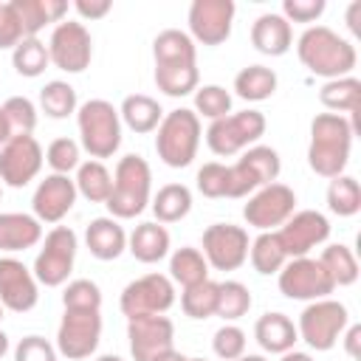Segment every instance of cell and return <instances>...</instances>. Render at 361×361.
I'll list each match as a JSON object with an SVG mask.
<instances>
[{
    "label": "cell",
    "instance_id": "cell-33",
    "mask_svg": "<svg viewBox=\"0 0 361 361\" xmlns=\"http://www.w3.org/2000/svg\"><path fill=\"white\" fill-rule=\"evenodd\" d=\"M169 271H172V279L180 282L183 288L209 279V262H206V257H203L197 248H189V245H186V248H178V251L172 254Z\"/></svg>",
    "mask_w": 361,
    "mask_h": 361
},
{
    "label": "cell",
    "instance_id": "cell-46",
    "mask_svg": "<svg viewBox=\"0 0 361 361\" xmlns=\"http://www.w3.org/2000/svg\"><path fill=\"white\" fill-rule=\"evenodd\" d=\"M3 113H6V118H8L14 133H31L37 127V110L25 96H11L3 104Z\"/></svg>",
    "mask_w": 361,
    "mask_h": 361
},
{
    "label": "cell",
    "instance_id": "cell-1",
    "mask_svg": "<svg viewBox=\"0 0 361 361\" xmlns=\"http://www.w3.org/2000/svg\"><path fill=\"white\" fill-rule=\"evenodd\" d=\"M353 130L350 121L338 113H322L310 124V149L307 164L322 178H338L350 158Z\"/></svg>",
    "mask_w": 361,
    "mask_h": 361
},
{
    "label": "cell",
    "instance_id": "cell-8",
    "mask_svg": "<svg viewBox=\"0 0 361 361\" xmlns=\"http://www.w3.org/2000/svg\"><path fill=\"white\" fill-rule=\"evenodd\" d=\"M73 257H76V234L68 226H56L48 231L45 245L37 254L34 276L48 288H56L68 279L73 268Z\"/></svg>",
    "mask_w": 361,
    "mask_h": 361
},
{
    "label": "cell",
    "instance_id": "cell-41",
    "mask_svg": "<svg viewBox=\"0 0 361 361\" xmlns=\"http://www.w3.org/2000/svg\"><path fill=\"white\" fill-rule=\"evenodd\" d=\"M39 104H42L45 116L65 118L76 110V90L68 82H48L39 93Z\"/></svg>",
    "mask_w": 361,
    "mask_h": 361
},
{
    "label": "cell",
    "instance_id": "cell-30",
    "mask_svg": "<svg viewBox=\"0 0 361 361\" xmlns=\"http://www.w3.org/2000/svg\"><path fill=\"white\" fill-rule=\"evenodd\" d=\"M121 118L135 133H152L161 121V104L144 93H133L121 102Z\"/></svg>",
    "mask_w": 361,
    "mask_h": 361
},
{
    "label": "cell",
    "instance_id": "cell-47",
    "mask_svg": "<svg viewBox=\"0 0 361 361\" xmlns=\"http://www.w3.org/2000/svg\"><path fill=\"white\" fill-rule=\"evenodd\" d=\"M48 164L56 169V175H68L79 164V147L71 138H56L48 144Z\"/></svg>",
    "mask_w": 361,
    "mask_h": 361
},
{
    "label": "cell",
    "instance_id": "cell-57",
    "mask_svg": "<svg viewBox=\"0 0 361 361\" xmlns=\"http://www.w3.org/2000/svg\"><path fill=\"white\" fill-rule=\"evenodd\" d=\"M282 361H313V358H310L307 353H285Z\"/></svg>",
    "mask_w": 361,
    "mask_h": 361
},
{
    "label": "cell",
    "instance_id": "cell-31",
    "mask_svg": "<svg viewBox=\"0 0 361 361\" xmlns=\"http://www.w3.org/2000/svg\"><path fill=\"white\" fill-rule=\"evenodd\" d=\"M192 209V192L183 183H166L164 189H158L152 212L158 217V223H178L180 217H186Z\"/></svg>",
    "mask_w": 361,
    "mask_h": 361
},
{
    "label": "cell",
    "instance_id": "cell-16",
    "mask_svg": "<svg viewBox=\"0 0 361 361\" xmlns=\"http://www.w3.org/2000/svg\"><path fill=\"white\" fill-rule=\"evenodd\" d=\"M333 288L336 285L319 259L296 257L279 274V290L288 299H322V296L333 293Z\"/></svg>",
    "mask_w": 361,
    "mask_h": 361
},
{
    "label": "cell",
    "instance_id": "cell-58",
    "mask_svg": "<svg viewBox=\"0 0 361 361\" xmlns=\"http://www.w3.org/2000/svg\"><path fill=\"white\" fill-rule=\"evenodd\" d=\"M6 350H8V336H6L3 330H0V358L6 355Z\"/></svg>",
    "mask_w": 361,
    "mask_h": 361
},
{
    "label": "cell",
    "instance_id": "cell-4",
    "mask_svg": "<svg viewBox=\"0 0 361 361\" xmlns=\"http://www.w3.org/2000/svg\"><path fill=\"white\" fill-rule=\"evenodd\" d=\"M149 164L141 155H124L116 166L113 192L107 197V209L116 217H135L144 212L149 200Z\"/></svg>",
    "mask_w": 361,
    "mask_h": 361
},
{
    "label": "cell",
    "instance_id": "cell-18",
    "mask_svg": "<svg viewBox=\"0 0 361 361\" xmlns=\"http://www.w3.org/2000/svg\"><path fill=\"white\" fill-rule=\"evenodd\" d=\"M293 206H296V195L290 186L285 183H268L262 186L243 209L248 226H257V228H274V226H282L290 214H293Z\"/></svg>",
    "mask_w": 361,
    "mask_h": 361
},
{
    "label": "cell",
    "instance_id": "cell-44",
    "mask_svg": "<svg viewBox=\"0 0 361 361\" xmlns=\"http://www.w3.org/2000/svg\"><path fill=\"white\" fill-rule=\"evenodd\" d=\"M197 189L206 197H228V166L209 161L197 172Z\"/></svg>",
    "mask_w": 361,
    "mask_h": 361
},
{
    "label": "cell",
    "instance_id": "cell-5",
    "mask_svg": "<svg viewBox=\"0 0 361 361\" xmlns=\"http://www.w3.org/2000/svg\"><path fill=\"white\" fill-rule=\"evenodd\" d=\"M82 144L93 158H110L121 144V121L110 102L90 99L79 107Z\"/></svg>",
    "mask_w": 361,
    "mask_h": 361
},
{
    "label": "cell",
    "instance_id": "cell-13",
    "mask_svg": "<svg viewBox=\"0 0 361 361\" xmlns=\"http://www.w3.org/2000/svg\"><path fill=\"white\" fill-rule=\"evenodd\" d=\"M127 338H130V353L135 361H155L158 355L172 350L175 327L161 313L133 316L127 324Z\"/></svg>",
    "mask_w": 361,
    "mask_h": 361
},
{
    "label": "cell",
    "instance_id": "cell-15",
    "mask_svg": "<svg viewBox=\"0 0 361 361\" xmlns=\"http://www.w3.org/2000/svg\"><path fill=\"white\" fill-rule=\"evenodd\" d=\"M42 166V147L34 135L28 133H17L11 135V141L0 149V178L8 186H25L28 180L37 178Z\"/></svg>",
    "mask_w": 361,
    "mask_h": 361
},
{
    "label": "cell",
    "instance_id": "cell-63",
    "mask_svg": "<svg viewBox=\"0 0 361 361\" xmlns=\"http://www.w3.org/2000/svg\"><path fill=\"white\" fill-rule=\"evenodd\" d=\"M0 6H3V3H0Z\"/></svg>",
    "mask_w": 361,
    "mask_h": 361
},
{
    "label": "cell",
    "instance_id": "cell-36",
    "mask_svg": "<svg viewBox=\"0 0 361 361\" xmlns=\"http://www.w3.org/2000/svg\"><path fill=\"white\" fill-rule=\"evenodd\" d=\"M322 268L333 279V285H353L358 279V262L347 245H327L319 257Z\"/></svg>",
    "mask_w": 361,
    "mask_h": 361
},
{
    "label": "cell",
    "instance_id": "cell-12",
    "mask_svg": "<svg viewBox=\"0 0 361 361\" xmlns=\"http://www.w3.org/2000/svg\"><path fill=\"white\" fill-rule=\"evenodd\" d=\"M206 262L217 271H237L248 257V231L231 223H214L203 231Z\"/></svg>",
    "mask_w": 361,
    "mask_h": 361
},
{
    "label": "cell",
    "instance_id": "cell-55",
    "mask_svg": "<svg viewBox=\"0 0 361 361\" xmlns=\"http://www.w3.org/2000/svg\"><path fill=\"white\" fill-rule=\"evenodd\" d=\"M11 135H14V130H11V124H8V118H6V113L0 107V147H6L11 141Z\"/></svg>",
    "mask_w": 361,
    "mask_h": 361
},
{
    "label": "cell",
    "instance_id": "cell-62",
    "mask_svg": "<svg viewBox=\"0 0 361 361\" xmlns=\"http://www.w3.org/2000/svg\"><path fill=\"white\" fill-rule=\"evenodd\" d=\"M189 361H206V358H189Z\"/></svg>",
    "mask_w": 361,
    "mask_h": 361
},
{
    "label": "cell",
    "instance_id": "cell-54",
    "mask_svg": "<svg viewBox=\"0 0 361 361\" xmlns=\"http://www.w3.org/2000/svg\"><path fill=\"white\" fill-rule=\"evenodd\" d=\"M347 25L355 37H361V0H355L350 8H347Z\"/></svg>",
    "mask_w": 361,
    "mask_h": 361
},
{
    "label": "cell",
    "instance_id": "cell-38",
    "mask_svg": "<svg viewBox=\"0 0 361 361\" xmlns=\"http://www.w3.org/2000/svg\"><path fill=\"white\" fill-rule=\"evenodd\" d=\"M11 62H14V71L20 76H39L45 71V65L51 62V56H48V48L37 37H25L14 45Z\"/></svg>",
    "mask_w": 361,
    "mask_h": 361
},
{
    "label": "cell",
    "instance_id": "cell-9",
    "mask_svg": "<svg viewBox=\"0 0 361 361\" xmlns=\"http://www.w3.org/2000/svg\"><path fill=\"white\" fill-rule=\"evenodd\" d=\"M344 327H347V307L341 302H333V299L313 302L299 316V333H302V338L313 350H322V353L330 350L338 341V336H341Z\"/></svg>",
    "mask_w": 361,
    "mask_h": 361
},
{
    "label": "cell",
    "instance_id": "cell-6",
    "mask_svg": "<svg viewBox=\"0 0 361 361\" xmlns=\"http://www.w3.org/2000/svg\"><path fill=\"white\" fill-rule=\"evenodd\" d=\"M262 133H265V116L259 110H243L212 121V127L206 130V141L214 155H234L243 147L254 144Z\"/></svg>",
    "mask_w": 361,
    "mask_h": 361
},
{
    "label": "cell",
    "instance_id": "cell-35",
    "mask_svg": "<svg viewBox=\"0 0 361 361\" xmlns=\"http://www.w3.org/2000/svg\"><path fill=\"white\" fill-rule=\"evenodd\" d=\"M327 206L338 217H353L361 209V186L350 175H338L327 186Z\"/></svg>",
    "mask_w": 361,
    "mask_h": 361
},
{
    "label": "cell",
    "instance_id": "cell-45",
    "mask_svg": "<svg viewBox=\"0 0 361 361\" xmlns=\"http://www.w3.org/2000/svg\"><path fill=\"white\" fill-rule=\"evenodd\" d=\"M17 17H20V25H23V34L25 37H34L37 31H42L48 25V14H45V0H11Z\"/></svg>",
    "mask_w": 361,
    "mask_h": 361
},
{
    "label": "cell",
    "instance_id": "cell-28",
    "mask_svg": "<svg viewBox=\"0 0 361 361\" xmlns=\"http://www.w3.org/2000/svg\"><path fill=\"white\" fill-rule=\"evenodd\" d=\"M130 251L138 262H158L166 257L169 251V234L164 226L158 223H141L133 234H130Z\"/></svg>",
    "mask_w": 361,
    "mask_h": 361
},
{
    "label": "cell",
    "instance_id": "cell-14",
    "mask_svg": "<svg viewBox=\"0 0 361 361\" xmlns=\"http://www.w3.org/2000/svg\"><path fill=\"white\" fill-rule=\"evenodd\" d=\"M175 302V288L166 276L161 274H147L135 282H130L121 293V313L127 319L133 316H149V313H164Z\"/></svg>",
    "mask_w": 361,
    "mask_h": 361
},
{
    "label": "cell",
    "instance_id": "cell-43",
    "mask_svg": "<svg viewBox=\"0 0 361 361\" xmlns=\"http://www.w3.org/2000/svg\"><path fill=\"white\" fill-rule=\"evenodd\" d=\"M195 107L203 116H209L212 121H217V118H223L231 110V96L220 85H206V87H200L195 93Z\"/></svg>",
    "mask_w": 361,
    "mask_h": 361
},
{
    "label": "cell",
    "instance_id": "cell-10",
    "mask_svg": "<svg viewBox=\"0 0 361 361\" xmlns=\"http://www.w3.org/2000/svg\"><path fill=\"white\" fill-rule=\"evenodd\" d=\"M99 336H102L99 310H65L56 333V347L62 355L79 361L99 347Z\"/></svg>",
    "mask_w": 361,
    "mask_h": 361
},
{
    "label": "cell",
    "instance_id": "cell-22",
    "mask_svg": "<svg viewBox=\"0 0 361 361\" xmlns=\"http://www.w3.org/2000/svg\"><path fill=\"white\" fill-rule=\"evenodd\" d=\"M319 99L327 110H341L353 116L350 121V130L353 135L361 130V82L353 79V76H344V79H330L322 90H319Z\"/></svg>",
    "mask_w": 361,
    "mask_h": 361
},
{
    "label": "cell",
    "instance_id": "cell-42",
    "mask_svg": "<svg viewBox=\"0 0 361 361\" xmlns=\"http://www.w3.org/2000/svg\"><path fill=\"white\" fill-rule=\"evenodd\" d=\"M65 310H99L102 307V290L90 279H76L62 293Z\"/></svg>",
    "mask_w": 361,
    "mask_h": 361
},
{
    "label": "cell",
    "instance_id": "cell-52",
    "mask_svg": "<svg viewBox=\"0 0 361 361\" xmlns=\"http://www.w3.org/2000/svg\"><path fill=\"white\" fill-rule=\"evenodd\" d=\"M76 11L87 20H99L110 11V0H76Z\"/></svg>",
    "mask_w": 361,
    "mask_h": 361
},
{
    "label": "cell",
    "instance_id": "cell-25",
    "mask_svg": "<svg viewBox=\"0 0 361 361\" xmlns=\"http://www.w3.org/2000/svg\"><path fill=\"white\" fill-rule=\"evenodd\" d=\"M42 237V228L28 214H0V248L3 251H25L37 245Z\"/></svg>",
    "mask_w": 361,
    "mask_h": 361
},
{
    "label": "cell",
    "instance_id": "cell-11",
    "mask_svg": "<svg viewBox=\"0 0 361 361\" xmlns=\"http://www.w3.org/2000/svg\"><path fill=\"white\" fill-rule=\"evenodd\" d=\"M48 56L59 71L68 73H79L90 65L93 56V39L90 31L82 23H59L51 34V45H48Z\"/></svg>",
    "mask_w": 361,
    "mask_h": 361
},
{
    "label": "cell",
    "instance_id": "cell-17",
    "mask_svg": "<svg viewBox=\"0 0 361 361\" xmlns=\"http://www.w3.org/2000/svg\"><path fill=\"white\" fill-rule=\"evenodd\" d=\"M330 234V223L324 214L313 212V209H305L293 217L285 220V226L276 231L279 237V245L285 251V257H305L310 248H316L319 243H324Z\"/></svg>",
    "mask_w": 361,
    "mask_h": 361
},
{
    "label": "cell",
    "instance_id": "cell-53",
    "mask_svg": "<svg viewBox=\"0 0 361 361\" xmlns=\"http://www.w3.org/2000/svg\"><path fill=\"white\" fill-rule=\"evenodd\" d=\"M344 350L350 358H361V324H353L344 336Z\"/></svg>",
    "mask_w": 361,
    "mask_h": 361
},
{
    "label": "cell",
    "instance_id": "cell-19",
    "mask_svg": "<svg viewBox=\"0 0 361 361\" xmlns=\"http://www.w3.org/2000/svg\"><path fill=\"white\" fill-rule=\"evenodd\" d=\"M234 3L231 0H195L189 8V28L203 45H220L231 34Z\"/></svg>",
    "mask_w": 361,
    "mask_h": 361
},
{
    "label": "cell",
    "instance_id": "cell-32",
    "mask_svg": "<svg viewBox=\"0 0 361 361\" xmlns=\"http://www.w3.org/2000/svg\"><path fill=\"white\" fill-rule=\"evenodd\" d=\"M73 183H76V192H82L90 203H107V197L113 192V178H110V172L102 161L82 164Z\"/></svg>",
    "mask_w": 361,
    "mask_h": 361
},
{
    "label": "cell",
    "instance_id": "cell-23",
    "mask_svg": "<svg viewBox=\"0 0 361 361\" xmlns=\"http://www.w3.org/2000/svg\"><path fill=\"white\" fill-rule=\"evenodd\" d=\"M290 23L279 14H262L254 25H251V42L259 54L268 56H282L290 48Z\"/></svg>",
    "mask_w": 361,
    "mask_h": 361
},
{
    "label": "cell",
    "instance_id": "cell-51",
    "mask_svg": "<svg viewBox=\"0 0 361 361\" xmlns=\"http://www.w3.org/2000/svg\"><path fill=\"white\" fill-rule=\"evenodd\" d=\"M285 14L293 23H313L324 11V0H285Z\"/></svg>",
    "mask_w": 361,
    "mask_h": 361
},
{
    "label": "cell",
    "instance_id": "cell-20",
    "mask_svg": "<svg viewBox=\"0 0 361 361\" xmlns=\"http://www.w3.org/2000/svg\"><path fill=\"white\" fill-rule=\"evenodd\" d=\"M37 282L20 259H0V305L25 313L37 305Z\"/></svg>",
    "mask_w": 361,
    "mask_h": 361
},
{
    "label": "cell",
    "instance_id": "cell-61",
    "mask_svg": "<svg viewBox=\"0 0 361 361\" xmlns=\"http://www.w3.org/2000/svg\"><path fill=\"white\" fill-rule=\"evenodd\" d=\"M0 322H3V305H0Z\"/></svg>",
    "mask_w": 361,
    "mask_h": 361
},
{
    "label": "cell",
    "instance_id": "cell-24",
    "mask_svg": "<svg viewBox=\"0 0 361 361\" xmlns=\"http://www.w3.org/2000/svg\"><path fill=\"white\" fill-rule=\"evenodd\" d=\"M85 243H87V248H90V254H93L96 259H104V262H107V259H116V257L124 251L127 237H124V228H121L116 220L99 217V220H93V223L87 226Z\"/></svg>",
    "mask_w": 361,
    "mask_h": 361
},
{
    "label": "cell",
    "instance_id": "cell-37",
    "mask_svg": "<svg viewBox=\"0 0 361 361\" xmlns=\"http://www.w3.org/2000/svg\"><path fill=\"white\" fill-rule=\"evenodd\" d=\"M180 307L192 319H209V316H214V310H217V282L203 279L197 285L183 288Z\"/></svg>",
    "mask_w": 361,
    "mask_h": 361
},
{
    "label": "cell",
    "instance_id": "cell-26",
    "mask_svg": "<svg viewBox=\"0 0 361 361\" xmlns=\"http://www.w3.org/2000/svg\"><path fill=\"white\" fill-rule=\"evenodd\" d=\"M254 336H257L262 350H268V353H288L293 347V341H296V327L282 313H265V316H259V322L254 327Z\"/></svg>",
    "mask_w": 361,
    "mask_h": 361
},
{
    "label": "cell",
    "instance_id": "cell-27",
    "mask_svg": "<svg viewBox=\"0 0 361 361\" xmlns=\"http://www.w3.org/2000/svg\"><path fill=\"white\" fill-rule=\"evenodd\" d=\"M152 54H155V65H195L192 37L178 28L161 31L152 42Z\"/></svg>",
    "mask_w": 361,
    "mask_h": 361
},
{
    "label": "cell",
    "instance_id": "cell-2",
    "mask_svg": "<svg viewBox=\"0 0 361 361\" xmlns=\"http://www.w3.org/2000/svg\"><path fill=\"white\" fill-rule=\"evenodd\" d=\"M296 51H299L302 65L310 68L316 76L344 79L355 68V48L344 37H338L336 31H330L327 25L307 28L299 37Z\"/></svg>",
    "mask_w": 361,
    "mask_h": 361
},
{
    "label": "cell",
    "instance_id": "cell-34",
    "mask_svg": "<svg viewBox=\"0 0 361 361\" xmlns=\"http://www.w3.org/2000/svg\"><path fill=\"white\" fill-rule=\"evenodd\" d=\"M155 85L166 96H186L197 87V65H155Z\"/></svg>",
    "mask_w": 361,
    "mask_h": 361
},
{
    "label": "cell",
    "instance_id": "cell-3",
    "mask_svg": "<svg viewBox=\"0 0 361 361\" xmlns=\"http://www.w3.org/2000/svg\"><path fill=\"white\" fill-rule=\"evenodd\" d=\"M197 144H200V118H197V113L183 110V107L166 113V118L161 121L158 135H155L158 158L166 166H175V169L189 166L195 152H197Z\"/></svg>",
    "mask_w": 361,
    "mask_h": 361
},
{
    "label": "cell",
    "instance_id": "cell-59",
    "mask_svg": "<svg viewBox=\"0 0 361 361\" xmlns=\"http://www.w3.org/2000/svg\"><path fill=\"white\" fill-rule=\"evenodd\" d=\"M237 361H265V358H259V355H240Z\"/></svg>",
    "mask_w": 361,
    "mask_h": 361
},
{
    "label": "cell",
    "instance_id": "cell-56",
    "mask_svg": "<svg viewBox=\"0 0 361 361\" xmlns=\"http://www.w3.org/2000/svg\"><path fill=\"white\" fill-rule=\"evenodd\" d=\"M155 361H189V358H186V355H180V353H175V350H169V353L158 355Z\"/></svg>",
    "mask_w": 361,
    "mask_h": 361
},
{
    "label": "cell",
    "instance_id": "cell-29",
    "mask_svg": "<svg viewBox=\"0 0 361 361\" xmlns=\"http://www.w3.org/2000/svg\"><path fill=\"white\" fill-rule=\"evenodd\" d=\"M234 90L240 99H248V102H262V99H271L274 90H276V73L265 65H248L237 73L234 79Z\"/></svg>",
    "mask_w": 361,
    "mask_h": 361
},
{
    "label": "cell",
    "instance_id": "cell-7",
    "mask_svg": "<svg viewBox=\"0 0 361 361\" xmlns=\"http://www.w3.org/2000/svg\"><path fill=\"white\" fill-rule=\"evenodd\" d=\"M279 175V155L271 147H251L234 166H228V197H245L248 192L274 183Z\"/></svg>",
    "mask_w": 361,
    "mask_h": 361
},
{
    "label": "cell",
    "instance_id": "cell-40",
    "mask_svg": "<svg viewBox=\"0 0 361 361\" xmlns=\"http://www.w3.org/2000/svg\"><path fill=\"white\" fill-rule=\"evenodd\" d=\"M251 307V293L243 282H217V310L214 316L240 319Z\"/></svg>",
    "mask_w": 361,
    "mask_h": 361
},
{
    "label": "cell",
    "instance_id": "cell-21",
    "mask_svg": "<svg viewBox=\"0 0 361 361\" xmlns=\"http://www.w3.org/2000/svg\"><path fill=\"white\" fill-rule=\"evenodd\" d=\"M76 203V183L68 175L45 178L34 192V212L45 223H59Z\"/></svg>",
    "mask_w": 361,
    "mask_h": 361
},
{
    "label": "cell",
    "instance_id": "cell-60",
    "mask_svg": "<svg viewBox=\"0 0 361 361\" xmlns=\"http://www.w3.org/2000/svg\"><path fill=\"white\" fill-rule=\"evenodd\" d=\"M99 361H121V358H118V355H102Z\"/></svg>",
    "mask_w": 361,
    "mask_h": 361
},
{
    "label": "cell",
    "instance_id": "cell-49",
    "mask_svg": "<svg viewBox=\"0 0 361 361\" xmlns=\"http://www.w3.org/2000/svg\"><path fill=\"white\" fill-rule=\"evenodd\" d=\"M14 361H56V353L42 336H25L14 350Z\"/></svg>",
    "mask_w": 361,
    "mask_h": 361
},
{
    "label": "cell",
    "instance_id": "cell-50",
    "mask_svg": "<svg viewBox=\"0 0 361 361\" xmlns=\"http://www.w3.org/2000/svg\"><path fill=\"white\" fill-rule=\"evenodd\" d=\"M20 37H23L20 17L11 3H3L0 6V48H14L20 42Z\"/></svg>",
    "mask_w": 361,
    "mask_h": 361
},
{
    "label": "cell",
    "instance_id": "cell-39",
    "mask_svg": "<svg viewBox=\"0 0 361 361\" xmlns=\"http://www.w3.org/2000/svg\"><path fill=\"white\" fill-rule=\"evenodd\" d=\"M285 259H288V257H285V251H282V245H279L276 231H262V234L254 240V245H251V262H254V268H257L259 274L282 271Z\"/></svg>",
    "mask_w": 361,
    "mask_h": 361
},
{
    "label": "cell",
    "instance_id": "cell-48",
    "mask_svg": "<svg viewBox=\"0 0 361 361\" xmlns=\"http://www.w3.org/2000/svg\"><path fill=\"white\" fill-rule=\"evenodd\" d=\"M243 350H245V333H243L240 327L226 324V327H220V330L214 333V353H217L220 358L237 361V358L243 355Z\"/></svg>",
    "mask_w": 361,
    "mask_h": 361
}]
</instances>
